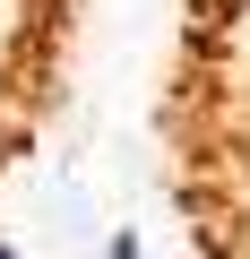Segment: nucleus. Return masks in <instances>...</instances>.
Returning a JSON list of instances; mask_svg holds the SVG:
<instances>
[{"label":"nucleus","instance_id":"1","mask_svg":"<svg viewBox=\"0 0 250 259\" xmlns=\"http://www.w3.org/2000/svg\"><path fill=\"white\" fill-rule=\"evenodd\" d=\"M0 259H18V250H9V242H0Z\"/></svg>","mask_w":250,"mask_h":259}]
</instances>
